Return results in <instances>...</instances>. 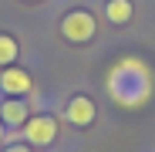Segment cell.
Here are the masks:
<instances>
[{
	"label": "cell",
	"instance_id": "1",
	"mask_svg": "<svg viewBox=\"0 0 155 152\" xmlns=\"http://www.w3.org/2000/svg\"><path fill=\"white\" fill-rule=\"evenodd\" d=\"M94 34H98V20L88 10H68L61 17V37L68 44H88L94 41Z\"/></svg>",
	"mask_w": 155,
	"mask_h": 152
},
{
	"label": "cell",
	"instance_id": "2",
	"mask_svg": "<svg viewBox=\"0 0 155 152\" xmlns=\"http://www.w3.org/2000/svg\"><path fill=\"white\" fill-rule=\"evenodd\" d=\"M58 118L54 115H31L27 122L20 125V132H24V142L27 145H51L58 139Z\"/></svg>",
	"mask_w": 155,
	"mask_h": 152
},
{
	"label": "cell",
	"instance_id": "3",
	"mask_svg": "<svg viewBox=\"0 0 155 152\" xmlns=\"http://www.w3.org/2000/svg\"><path fill=\"white\" fill-rule=\"evenodd\" d=\"M64 118L74 125V129H91L94 118H98L94 98H88V95H71V98H68V108H64Z\"/></svg>",
	"mask_w": 155,
	"mask_h": 152
},
{
	"label": "cell",
	"instance_id": "4",
	"mask_svg": "<svg viewBox=\"0 0 155 152\" xmlns=\"http://www.w3.org/2000/svg\"><path fill=\"white\" fill-rule=\"evenodd\" d=\"M0 91H4V95H14V98L31 95V91H34L31 71H24V68H17V64L4 68V71H0Z\"/></svg>",
	"mask_w": 155,
	"mask_h": 152
},
{
	"label": "cell",
	"instance_id": "5",
	"mask_svg": "<svg viewBox=\"0 0 155 152\" xmlns=\"http://www.w3.org/2000/svg\"><path fill=\"white\" fill-rule=\"evenodd\" d=\"M27 118H31L27 98H7V101H0V122H4V125H10V129H20Z\"/></svg>",
	"mask_w": 155,
	"mask_h": 152
},
{
	"label": "cell",
	"instance_id": "6",
	"mask_svg": "<svg viewBox=\"0 0 155 152\" xmlns=\"http://www.w3.org/2000/svg\"><path fill=\"white\" fill-rule=\"evenodd\" d=\"M132 14H135L132 0H108V7H105V17H108L111 24H128Z\"/></svg>",
	"mask_w": 155,
	"mask_h": 152
},
{
	"label": "cell",
	"instance_id": "7",
	"mask_svg": "<svg viewBox=\"0 0 155 152\" xmlns=\"http://www.w3.org/2000/svg\"><path fill=\"white\" fill-rule=\"evenodd\" d=\"M20 54V44L10 37V34H0V68H10Z\"/></svg>",
	"mask_w": 155,
	"mask_h": 152
},
{
	"label": "cell",
	"instance_id": "8",
	"mask_svg": "<svg viewBox=\"0 0 155 152\" xmlns=\"http://www.w3.org/2000/svg\"><path fill=\"white\" fill-rule=\"evenodd\" d=\"M4 152H31V145H24V142H17V145H7Z\"/></svg>",
	"mask_w": 155,
	"mask_h": 152
},
{
	"label": "cell",
	"instance_id": "9",
	"mask_svg": "<svg viewBox=\"0 0 155 152\" xmlns=\"http://www.w3.org/2000/svg\"><path fill=\"white\" fill-rule=\"evenodd\" d=\"M4 129H7V125H4V122H0V142H4Z\"/></svg>",
	"mask_w": 155,
	"mask_h": 152
}]
</instances>
